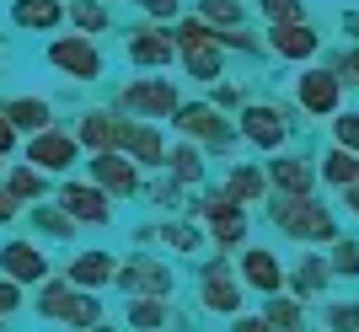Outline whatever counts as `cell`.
<instances>
[{"instance_id":"1","label":"cell","mask_w":359,"mask_h":332,"mask_svg":"<svg viewBox=\"0 0 359 332\" xmlns=\"http://www.w3.org/2000/svg\"><path fill=\"white\" fill-rule=\"evenodd\" d=\"M273 220H279V230L295 236V242H332V236H338V220H332L311 193H285L273 204Z\"/></svg>"},{"instance_id":"2","label":"cell","mask_w":359,"mask_h":332,"mask_svg":"<svg viewBox=\"0 0 359 332\" xmlns=\"http://www.w3.org/2000/svg\"><path fill=\"white\" fill-rule=\"evenodd\" d=\"M48 64L70 81H97L102 76V54H97L91 38H54V43H48Z\"/></svg>"},{"instance_id":"3","label":"cell","mask_w":359,"mask_h":332,"mask_svg":"<svg viewBox=\"0 0 359 332\" xmlns=\"http://www.w3.org/2000/svg\"><path fill=\"white\" fill-rule=\"evenodd\" d=\"M118 107L123 113H140V118H166V113H177V91L166 81H129L118 91Z\"/></svg>"},{"instance_id":"4","label":"cell","mask_w":359,"mask_h":332,"mask_svg":"<svg viewBox=\"0 0 359 332\" xmlns=\"http://www.w3.org/2000/svg\"><path fill=\"white\" fill-rule=\"evenodd\" d=\"M0 279L11 284H43L48 279V252L32 242H6L0 247Z\"/></svg>"},{"instance_id":"5","label":"cell","mask_w":359,"mask_h":332,"mask_svg":"<svg viewBox=\"0 0 359 332\" xmlns=\"http://www.w3.org/2000/svg\"><path fill=\"white\" fill-rule=\"evenodd\" d=\"M60 209L70 214V220H81V226H107V220H113L107 193H102V188H91V182H65V188H60Z\"/></svg>"},{"instance_id":"6","label":"cell","mask_w":359,"mask_h":332,"mask_svg":"<svg viewBox=\"0 0 359 332\" xmlns=\"http://www.w3.org/2000/svg\"><path fill=\"white\" fill-rule=\"evenodd\" d=\"M27 166L32 172H70L75 166V139L60 129H43V134L27 139Z\"/></svg>"},{"instance_id":"7","label":"cell","mask_w":359,"mask_h":332,"mask_svg":"<svg viewBox=\"0 0 359 332\" xmlns=\"http://www.w3.org/2000/svg\"><path fill=\"white\" fill-rule=\"evenodd\" d=\"M198 214L210 220V230H215V242H220V247H236L241 236H247V209L231 204L225 193H210L204 204H198Z\"/></svg>"},{"instance_id":"8","label":"cell","mask_w":359,"mask_h":332,"mask_svg":"<svg viewBox=\"0 0 359 332\" xmlns=\"http://www.w3.org/2000/svg\"><path fill=\"white\" fill-rule=\"evenodd\" d=\"M113 279H118L123 289H140V295H150V300H172V273H166L161 263H150V257H135V263L113 268Z\"/></svg>"},{"instance_id":"9","label":"cell","mask_w":359,"mask_h":332,"mask_svg":"<svg viewBox=\"0 0 359 332\" xmlns=\"http://www.w3.org/2000/svg\"><path fill=\"white\" fill-rule=\"evenodd\" d=\"M338 97H344L338 70H306V76H300V107H306V113L327 118V113H338Z\"/></svg>"},{"instance_id":"10","label":"cell","mask_w":359,"mask_h":332,"mask_svg":"<svg viewBox=\"0 0 359 332\" xmlns=\"http://www.w3.org/2000/svg\"><path fill=\"white\" fill-rule=\"evenodd\" d=\"M91 177H97V188H102V193H118V198L140 188L135 161H129V155H118V151H97V155H91Z\"/></svg>"},{"instance_id":"11","label":"cell","mask_w":359,"mask_h":332,"mask_svg":"<svg viewBox=\"0 0 359 332\" xmlns=\"http://www.w3.org/2000/svg\"><path fill=\"white\" fill-rule=\"evenodd\" d=\"M198 300H204V311H225V317H236V311H241V289H236V279H231L225 263L204 268V279H198Z\"/></svg>"},{"instance_id":"12","label":"cell","mask_w":359,"mask_h":332,"mask_svg":"<svg viewBox=\"0 0 359 332\" xmlns=\"http://www.w3.org/2000/svg\"><path fill=\"white\" fill-rule=\"evenodd\" d=\"M129 129H135V123L113 118V113H86V118H81V129H75L70 139L91 145V151H113V145H123V139H129Z\"/></svg>"},{"instance_id":"13","label":"cell","mask_w":359,"mask_h":332,"mask_svg":"<svg viewBox=\"0 0 359 332\" xmlns=\"http://www.w3.org/2000/svg\"><path fill=\"white\" fill-rule=\"evenodd\" d=\"M241 134L263 145V151H279L285 145V118H279V107H247L241 113Z\"/></svg>"},{"instance_id":"14","label":"cell","mask_w":359,"mask_h":332,"mask_svg":"<svg viewBox=\"0 0 359 332\" xmlns=\"http://www.w3.org/2000/svg\"><path fill=\"white\" fill-rule=\"evenodd\" d=\"M11 22L22 32H54L65 22V6H60V0H16V6H11Z\"/></svg>"},{"instance_id":"15","label":"cell","mask_w":359,"mask_h":332,"mask_svg":"<svg viewBox=\"0 0 359 332\" xmlns=\"http://www.w3.org/2000/svg\"><path fill=\"white\" fill-rule=\"evenodd\" d=\"M273 48H279L285 60H311L316 48H322V38L295 16V22H273Z\"/></svg>"},{"instance_id":"16","label":"cell","mask_w":359,"mask_h":332,"mask_svg":"<svg viewBox=\"0 0 359 332\" xmlns=\"http://www.w3.org/2000/svg\"><path fill=\"white\" fill-rule=\"evenodd\" d=\"M0 118L11 123L16 134H22V129H27V134H43L48 129V102L43 97H11V102L0 107Z\"/></svg>"},{"instance_id":"17","label":"cell","mask_w":359,"mask_h":332,"mask_svg":"<svg viewBox=\"0 0 359 332\" xmlns=\"http://www.w3.org/2000/svg\"><path fill=\"white\" fill-rule=\"evenodd\" d=\"M241 279L252 289H263V295H279V289H285V273H279L273 252H263V247H252V252L241 257Z\"/></svg>"},{"instance_id":"18","label":"cell","mask_w":359,"mask_h":332,"mask_svg":"<svg viewBox=\"0 0 359 332\" xmlns=\"http://www.w3.org/2000/svg\"><path fill=\"white\" fill-rule=\"evenodd\" d=\"M113 268H118V263H113L107 252H81V257L70 263V273H65V279H70L75 289H86V295H91V289H102L107 279H113Z\"/></svg>"},{"instance_id":"19","label":"cell","mask_w":359,"mask_h":332,"mask_svg":"<svg viewBox=\"0 0 359 332\" xmlns=\"http://www.w3.org/2000/svg\"><path fill=\"white\" fill-rule=\"evenodd\" d=\"M177 129L194 139H210V145H225V134H231L215 107H177Z\"/></svg>"},{"instance_id":"20","label":"cell","mask_w":359,"mask_h":332,"mask_svg":"<svg viewBox=\"0 0 359 332\" xmlns=\"http://www.w3.org/2000/svg\"><path fill=\"white\" fill-rule=\"evenodd\" d=\"M177 54V43H172V32H161V27H140L135 38H129V60L135 64H166Z\"/></svg>"},{"instance_id":"21","label":"cell","mask_w":359,"mask_h":332,"mask_svg":"<svg viewBox=\"0 0 359 332\" xmlns=\"http://www.w3.org/2000/svg\"><path fill=\"white\" fill-rule=\"evenodd\" d=\"M75 295H81V289H75L70 279H43V289H38V317L43 321H65V311L75 305Z\"/></svg>"},{"instance_id":"22","label":"cell","mask_w":359,"mask_h":332,"mask_svg":"<svg viewBox=\"0 0 359 332\" xmlns=\"http://www.w3.org/2000/svg\"><path fill=\"white\" fill-rule=\"evenodd\" d=\"M6 193H11L16 204L43 198V172H32V166H11V172H6Z\"/></svg>"},{"instance_id":"23","label":"cell","mask_w":359,"mask_h":332,"mask_svg":"<svg viewBox=\"0 0 359 332\" xmlns=\"http://www.w3.org/2000/svg\"><path fill=\"white\" fill-rule=\"evenodd\" d=\"M225 198H231V204H257V198H263V172L236 166V172H231V182H225Z\"/></svg>"},{"instance_id":"24","label":"cell","mask_w":359,"mask_h":332,"mask_svg":"<svg viewBox=\"0 0 359 332\" xmlns=\"http://www.w3.org/2000/svg\"><path fill=\"white\" fill-rule=\"evenodd\" d=\"M123 145L135 151V161H140V166H161V161H166L161 134H156V129H129V139H123Z\"/></svg>"},{"instance_id":"25","label":"cell","mask_w":359,"mask_h":332,"mask_svg":"<svg viewBox=\"0 0 359 332\" xmlns=\"http://www.w3.org/2000/svg\"><path fill=\"white\" fill-rule=\"evenodd\" d=\"M327 279H332V268L322 263V257H300V268H295V289L300 295H322Z\"/></svg>"},{"instance_id":"26","label":"cell","mask_w":359,"mask_h":332,"mask_svg":"<svg viewBox=\"0 0 359 332\" xmlns=\"http://www.w3.org/2000/svg\"><path fill=\"white\" fill-rule=\"evenodd\" d=\"M97 321H102V300H97V295H75V305L65 311V327L70 332H91Z\"/></svg>"},{"instance_id":"27","label":"cell","mask_w":359,"mask_h":332,"mask_svg":"<svg viewBox=\"0 0 359 332\" xmlns=\"http://www.w3.org/2000/svg\"><path fill=\"white\" fill-rule=\"evenodd\" d=\"M182 54H188L194 81H215V76H220V54H215V43H182Z\"/></svg>"},{"instance_id":"28","label":"cell","mask_w":359,"mask_h":332,"mask_svg":"<svg viewBox=\"0 0 359 332\" xmlns=\"http://www.w3.org/2000/svg\"><path fill=\"white\" fill-rule=\"evenodd\" d=\"M322 177L338 182V188H354V182H359V161H354V151H332V155H327V166H322Z\"/></svg>"},{"instance_id":"29","label":"cell","mask_w":359,"mask_h":332,"mask_svg":"<svg viewBox=\"0 0 359 332\" xmlns=\"http://www.w3.org/2000/svg\"><path fill=\"white\" fill-rule=\"evenodd\" d=\"M273 182H279L285 193H306V188H311V166L306 161H273Z\"/></svg>"},{"instance_id":"30","label":"cell","mask_w":359,"mask_h":332,"mask_svg":"<svg viewBox=\"0 0 359 332\" xmlns=\"http://www.w3.org/2000/svg\"><path fill=\"white\" fill-rule=\"evenodd\" d=\"M204 27H236L241 22V0H198Z\"/></svg>"},{"instance_id":"31","label":"cell","mask_w":359,"mask_h":332,"mask_svg":"<svg viewBox=\"0 0 359 332\" xmlns=\"http://www.w3.org/2000/svg\"><path fill=\"white\" fill-rule=\"evenodd\" d=\"M129 327H140V332L166 327V300H135L129 305Z\"/></svg>"},{"instance_id":"32","label":"cell","mask_w":359,"mask_h":332,"mask_svg":"<svg viewBox=\"0 0 359 332\" xmlns=\"http://www.w3.org/2000/svg\"><path fill=\"white\" fill-rule=\"evenodd\" d=\"M70 22H75L81 32H102V27H107L102 0H75V6H70Z\"/></svg>"},{"instance_id":"33","label":"cell","mask_w":359,"mask_h":332,"mask_svg":"<svg viewBox=\"0 0 359 332\" xmlns=\"http://www.w3.org/2000/svg\"><path fill=\"white\" fill-rule=\"evenodd\" d=\"M166 161H172V177H177V182H198V177H204V161H198V151H194V145L172 151Z\"/></svg>"},{"instance_id":"34","label":"cell","mask_w":359,"mask_h":332,"mask_svg":"<svg viewBox=\"0 0 359 332\" xmlns=\"http://www.w3.org/2000/svg\"><path fill=\"white\" fill-rule=\"evenodd\" d=\"M263 321H269V332H300V305L295 300H273Z\"/></svg>"},{"instance_id":"35","label":"cell","mask_w":359,"mask_h":332,"mask_svg":"<svg viewBox=\"0 0 359 332\" xmlns=\"http://www.w3.org/2000/svg\"><path fill=\"white\" fill-rule=\"evenodd\" d=\"M32 226L38 230H48V236H70L75 230V220L65 209H48V204H38V209H32Z\"/></svg>"},{"instance_id":"36","label":"cell","mask_w":359,"mask_h":332,"mask_svg":"<svg viewBox=\"0 0 359 332\" xmlns=\"http://www.w3.org/2000/svg\"><path fill=\"white\" fill-rule=\"evenodd\" d=\"M327 268L354 279V273H359V242H338V247H332V257H327Z\"/></svg>"},{"instance_id":"37","label":"cell","mask_w":359,"mask_h":332,"mask_svg":"<svg viewBox=\"0 0 359 332\" xmlns=\"http://www.w3.org/2000/svg\"><path fill=\"white\" fill-rule=\"evenodd\" d=\"M161 236H166V247H177V252H198V230L194 226H166Z\"/></svg>"},{"instance_id":"38","label":"cell","mask_w":359,"mask_h":332,"mask_svg":"<svg viewBox=\"0 0 359 332\" xmlns=\"http://www.w3.org/2000/svg\"><path fill=\"white\" fill-rule=\"evenodd\" d=\"M327 327L332 332H359V305H332V311H327Z\"/></svg>"},{"instance_id":"39","label":"cell","mask_w":359,"mask_h":332,"mask_svg":"<svg viewBox=\"0 0 359 332\" xmlns=\"http://www.w3.org/2000/svg\"><path fill=\"white\" fill-rule=\"evenodd\" d=\"M16 311H22V284H11V279H0V321H11Z\"/></svg>"},{"instance_id":"40","label":"cell","mask_w":359,"mask_h":332,"mask_svg":"<svg viewBox=\"0 0 359 332\" xmlns=\"http://www.w3.org/2000/svg\"><path fill=\"white\" fill-rule=\"evenodd\" d=\"M338 145H344V151H359V113H344V118H338Z\"/></svg>"},{"instance_id":"41","label":"cell","mask_w":359,"mask_h":332,"mask_svg":"<svg viewBox=\"0 0 359 332\" xmlns=\"http://www.w3.org/2000/svg\"><path fill=\"white\" fill-rule=\"evenodd\" d=\"M263 11H269L273 22H295V16H300V0H263Z\"/></svg>"},{"instance_id":"42","label":"cell","mask_w":359,"mask_h":332,"mask_svg":"<svg viewBox=\"0 0 359 332\" xmlns=\"http://www.w3.org/2000/svg\"><path fill=\"white\" fill-rule=\"evenodd\" d=\"M16 214H22V209H16V198L6 193V182H0V226H11Z\"/></svg>"},{"instance_id":"43","label":"cell","mask_w":359,"mask_h":332,"mask_svg":"<svg viewBox=\"0 0 359 332\" xmlns=\"http://www.w3.org/2000/svg\"><path fill=\"white\" fill-rule=\"evenodd\" d=\"M16 151V129H11V123H6V118H0V161H6V155H11Z\"/></svg>"},{"instance_id":"44","label":"cell","mask_w":359,"mask_h":332,"mask_svg":"<svg viewBox=\"0 0 359 332\" xmlns=\"http://www.w3.org/2000/svg\"><path fill=\"white\" fill-rule=\"evenodd\" d=\"M140 6H145L150 16H172V11H177V0H140Z\"/></svg>"},{"instance_id":"45","label":"cell","mask_w":359,"mask_h":332,"mask_svg":"<svg viewBox=\"0 0 359 332\" xmlns=\"http://www.w3.org/2000/svg\"><path fill=\"white\" fill-rule=\"evenodd\" d=\"M231 332H269V321H263V317H236Z\"/></svg>"},{"instance_id":"46","label":"cell","mask_w":359,"mask_h":332,"mask_svg":"<svg viewBox=\"0 0 359 332\" xmlns=\"http://www.w3.org/2000/svg\"><path fill=\"white\" fill-rule=\"evenodd\" d=\"M338 70H344L348 81H359V54H344V60H338Z\"/></svg>"},{"instance_id":"47","label":"cell","mask_w":359,"mask_h":332,"mask_svg":"<svg viewBox=\"0 0 359 332\" xmlns=\"http://www.w3.org/2000/svg\"><path fill=\"white\" fill-rule=\"evenodd\" d=\"M348 209H354V214H359V188H354V193H348Z\"/></svg>"},{"instance_id":"48","label":"cell","mask_w":359,"mask_h":332,"mask_svg":"<svg viewBox=\"0 0 359 332\" xmlns=\"http://www.w3.org/2000/svg\"><path fill=\"white\" fill-rule=\"evenodd\" d=\"M91 332H118V327H107V321H97V327H91Z\"/></svg>"},{"instance_id":"49","label":"cell","mask_w":359,"mask_h":332,"mask_svg":"<svg viewBox=\"0 0 359 332\" xmlns=\"http://www.w3.org/2000/svg\"><path fill=\"white\" fill-rule=\"evenodd\" d=\"M348 27H354V32H359V11H354V16H348Z\"/></svg>"},{"instance_id":"50","label":"cell","mask_w":359,"mask_h":332,"mask_svg":"<svg viewBox=\"0 0 359 332\" xmlns=\"http://www.w3.org/2000/svg\"><path fill=\"white\" fill-rule=\"evenodd\" d=\"M0 332H6V321H0Z\"/></svg>"},{"instance_id":"51","label":"cell","mask_w":359,"mask_h":332,"mask_svg":"<svg viewBox=\"0 0 359 332\" xmlns=\"http://www.w3.org/2000/svg\"><path fill=\"white\" fill-rule=\"evenodd\" d=\"M0 166H6V161H0Z\"/></svg>"}]
</instances>
